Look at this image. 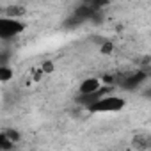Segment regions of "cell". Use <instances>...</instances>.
<instances>
[{
	"label": "cell",
	"instance_id": "obj_10",
	"mask_svg": "<svg viewBox=\"0 0 151 151\" xmlns=\"http://www.w3.org/2000/svg\"><path fill=\"white\" fill-rule=\"evenodd\" d=\"M6 133H7V135L13 139V140H20V133H18V132H14V130H9V132H6Z\"/></svg>",
	"mask_w": 151,
	"mask_h": 151
},
{
	"label": "cell",
	"instance_id": "obj_6",
	"mask_svg": "<svg viewBox=\"0 0 151 151\" xmlns=\"http://www.w3.org/2000/svg\"><path fill=\"white\" fill-rule=\"evenodd\" d=\"M13 69L7 66V64H2V66H0V80H2V82H9L11 78H13Z\"/></svg>",
	"mask_w": 151,
	"mask_h": 151
},
{
	"label": "cell",
	"instance_id": "obj_5",
	"mask_svg": "<svg viewBox=\"0 0 151 151\" xmlns=\"http://www.w3.org/2000/svg\"><path fill=\"white\" fill-rule=\"evenodd\" d=\"M14 147V140L4 132L2 135H0V149H2V151H9V149H13Z\"/></svg>",
	"mask_w": 151,
	"mask_h": 151
},
{
	"label": "cell",
	"instance_id": "obj_1",
	"mask_svg": "<svg viewBox=\"0 0 151 151\" xmlns=\"http://www.w3.org/2000/svg\"><path fill=\"white\" fill-rule=\"evenodd\" d=\"M126 105L124 98L121 96H116V94H107V96H101L100 100H96L89 110L91 112H100V114H107V112H119L123 110Z\"/></svg>",
	"mask_w": 151,
	"mask_h": 151
},
{
	"label": "cell",
	"instance_id": "obj_11",
	"mask_svg": "<svg viewBox=\"0 0 151 151\" xmlns=\"http://www.w3.org/2000/svg\"><path fill=\"white\" fill-rule=\"evenodd\" d=\"M146 96H147V98H151V89H147V91H146Z\"/></svg>",
	"mask_w": 151,
	"mask_h": 151
},
{
	"label": "cell",
	"instance_id": "obj_3",
	"mask_svg": "<svg viewBox=\"0 0 151 151\" xmlns=\"http://www.w3.org/2000/svg\"><path fill=\"white\" fill-rule=\"evenodd\" d=\"M101 87H103V80H101V78L89 77V78L82 80V84H80V87H78V93H80V94L98 93V91H101Z\"/></svg>",
	"mask_w": 151,
	"mask_h": 151
},
{
	"label": "cell",
	"instance_id": "obj_2",
	"mask_svg": "<svg viewBox=\"0 0 151 151\" xmlns=\"http://www.w3.org/2000/svg\"><path fill=\"white\" fill-rule=\"evenodd\" d=\"M23 30H25V25L20 20L13 18V16H4L2 20H0V37H2V39L16 37Z\"/></svg>",
	"mask_w": 151,
	"mask_h": 151
},
{
	"label": "cell",
	"instance_id": "obj_9",
	"mask_svg": "<svg viewBox=\"0 0 151 151\" xmlns=\"http://www.w3.org/2000/svg\"><path fill=\"white\" fill-rule=\"evenodd\" d=\"M53 71V62L52 60H45L41 64V73H52Z\"/></svg>",
	"mask_w": 151,
	"mask_h": 151
},
{
	"label": "cell",
	"instance_id": "obj_4",
	"mask_svg": "<svg viewBox=\"0 0 151 151\" xmlns=\"http://www.w3.org/2000/svg\"><path fill=\"white\" fill-rule=\"evenodd\" d=\"M144 78H146V73H144V71H137V73L130 75L126 80H123V84H121V86H123L124 89L132 91V89H137V87L144 82Z\"/></svg>",
	"mask_w": 151,
	"mask_h": 151
},
{
	"label": "cell",
	"instance_id": "obj_7",
	"mask_svg": "<svg viewBox=\"0 0 151 151\" xmlns=\"http://www.w3.org/2000/svg\"><path fill=\"white\" fill-rule=\"evenodd\" d=\"M112 50H114V45H112L110 41H105V43L101 45V48H100V52H101L103 55H109V53H112Z\"/></svg>",
	"mask_w": 151,
	"mask_h": 151
},
{
	"label": "cell",
	"instance_id": "obj_8",
	"mask_svg": "<svg viewBox=\"0 0 151 151\" xmlns=\"http://www.w3.org/2000/svg\"><path fill=\"white\" fill-rule=\"evenodd\" d=\"M112 2V0H91V7L94 9H100V7H105Z\"/></svg>",
	"mask_w": 151,
	"mask_h": 151
},
{
	"label": "cell",
	"instance_id": "obj_12",
	"mask_svg": "<svg viewBox=\"0 0 151 151\" xmlns=\"http://www.w3.org/2000/svg\"><path fill=\"white\" fill-rule=\"evenodd\" d=\"M149 62H151V57H149Z\"/></svg>",
	"mask_w": 151,
	"mask_h": 151
}]
</instances>
